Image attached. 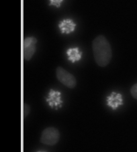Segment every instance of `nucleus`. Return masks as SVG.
Instances as JSON below:
<instances>
[{
  "label": "nucleus",
  "instance_id": "1",
  "mask_svg": "<svg viewBox=\"0 0 137 152\" xmlns=\"http://www.w3.org/2000/svg\"><path fill=\"white\" fill-rule=\"evenodd\" d=\"M92 49L97 65L104 67L109 64L112 59V50L106 37L102 35L96 37L93 41Z\"/></svg>",
  "mask_w": 137,
  "mask_h": 152
},
{
  "label": "nucleus",
  "instance_id": "2",
  "mask_svg": "<svg viewBox=\"0 0 137 152\" xmlns=\"http://www.w3.org/2000/svg\"><path fill=\"white\" fill-rule=\"evenodd\" d=\"M59 138L60 134L59 130L53 127H49L42 131L40 141L46 145L53 146L59 142Z\"/></svg>",
  "mask_w": 137,
  "mask_h": 152
},
{
  "label": "nucleus",
  "instance_id": "3",
  "mask_svg": "<svg viewBox=\"0 0 137 152\" xmlns=\"http://www.w3.org/2000/svg\"><path fill=\"white\" fill-rule=\"evenodd\" d=\"M56 77L59 81L69 88H73L76 86L75 76L61 67L56 69Z\"/></svg>",
  "mask_w": 137,
  "mask_h": 152
},
{
  "label": "nucleus",
  "instance_id": "4",
  "mask_svg": "<svg viewBox=\"0 0 137 152\" xmlns=\"http://www.w3.org/2000/svg\"><path fill=\"white\" fill-rule=\"evenodd\" d=\"M37 40L35 37H26L23 42V56L26 60H30L36 51Z\"/></svg>",
  "mask_w": 137,
  "mask_h": 152
},
{
  "label": "nucleus",
  "instance_id": "5",
  "mask_svg": "<svg viewBox=\"0 0 137 152\" xmlns=\"http://www.w3.org/2000/svg\"><path fill=\"white\" fill-rule=\"evenodd\" d=\"M46 101L51 108L61 107L62 104L61 93L59 91L51 89L49 93Z\"/></svg>",
  "mask_w": 137,
  "mask_h": 152
},
{
  "label": "nucleus",
  "instance_id": "6",
  "mask_svg": "<svg viewBox=\"0 0 137 152\" xmlns=\"http://www.w3.org/2000/svg\"><path fill=\"white\" fill-rule=\"evenodd\" d=\"M108 106L112 110H116L120 105H123V99L120 93L112 92L107 99Z\"/></svg>",
  "mask_w": 137,
  "mask_h": 152
},
{
  "label": "nucleus",
  "instance_id": "7",
  "mask_svg": "<svg viewBox=\"0 0 137 152\" xmlns=\"http://www.w3.org/2000/svg\"><path fill=\"white\" fill-rule=\"evenodd\" d=\"M75 23L71 19H65L59 24V27L62 34H69L74 31L76 28Z\"/></svg>",
  "mask_w": 137,
  "mask_h": 152
},
{
  "label": "nucleus",
  "instance_id": "8",
  "mask_svg": "<svg viewBox=\"0 0 137 152\" xmlns=\"http://www.w3.org/2000/svg\"><path fill=\"white\" fill-rule=\"evenodd\" d=\"M68 59L74 63L81 59L82 53L78 48H69L67 51Z\"/></svg>",
  "mask_w": 137,
  "mask_h": 152
},
{
  "label": "nucleus",
  "instance_id": "9",
  "mask_svg": "<svg viewBox=\"0 0 137 152\" xmlns=\"http://www.w3.org/2000/svg\"><path fill=\"white\" fill-rule=\"evenodd\" d=\"M63 1L64 0H49V5L55 6L57 8H59L61 6Z\"/></svg>",
  "mask_w": 137,
  "mask_h": 152
},
{
  "label": "nucleus",
  "instance_id": "10",
  "mask_svg": "<svg viewBox=\"0 0 137 152\" xmlns=\"http://www.w3.org/2000/svg\"><path fill=\"white\" fill-rule=\"evenodd\" d=\"M131 94L134 99H137V83L133 85L130 90Z\"/></svg>",
  "mask_w": 137,
  "mask_h": 152
},
{
  "label": "nucleus",
  "instance_id": "11",
  "mask_svg": "<svg viewBox=\"0 0 137 152\" xmlns=\"http://www.w3.org/2000/svg\"><path fill=\"white\" fill-rule=\"evenodd\" d=\"M30 111V107L27 104H25L24 106V117L28 115Z\"/></svg>",
  "mask_w": 137,
  "mask_h": 152
},
{
  "label": "nucleus",
  "instance_id": "12",
  "mask_svg": "<svg viewBox=\"0 0 137 152\" xmlns=\"http://www.w3.org/2000/svg\"><path fill=\"white\" fill-rule=\"evenodd\" d=\"M45 152V151H38V152Z\"/></svg>",
  "mask_w": 137,
  "mask_h": 152
}]
</instances>
